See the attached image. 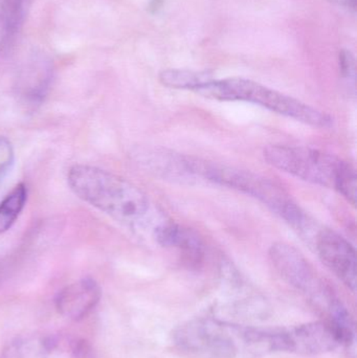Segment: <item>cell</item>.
I'll use <instances>...</instances> for the list:
<instances>
[{"label":"cell","instance_id":"obj_11","mask_svg":"<svg viewBox=\"0 0 357 358\" xmlns=\"http://www.w3.org/2000/svg\"><path fill=\"white\" fill-rule=\"evenodd\" d=\"M29 0H0V56L10 50L22 27Z\"/></svg>","mask_w":357,"mask_h":358},{"label":"cell","instance_id":"obj_4","mask_svg":"<svg viewBox=\"0 0 357 358\" xmlns=\"http://www.w3.org/2000/svg\"><path fill=\"white\" fill-rule=\"evenodd\" d=\"M264 159L272 167L295 178L335 189L356 204V169L335 155L309 147L270 145L264 149Z\"/></svg>","mask_w":357,"mask_h":358},{"label":"cell","instance_id":"obj_10","mask_svg":"<svg viewBox=\"0 0 357 358\" xmlns=\"http://www.w3.org/2000/svg\"><path fill=\"white\" fill-rule=\"evenodd\" d=\"M155 241L163 248L178 250L190 266H198L205 258V244L192 229L161 221L152 231Z\"/></svg>","mask_w":357,"mask_h":358},{"label":"cell","instance_id":"obj_13","mask_svg":"<svg viewBox=\"0 0 357 358\" xmlns=\"http://www.w3.org/2000/svg\"><path fill=\"white\" fill-rule=\"evenodd\" d=\"M27 199V185L19 183L0 202V234L6 233L13 227L22 212Z\"/></svg>","mask_w":357,"mask_h":358},{"label":"cell","instance_id":"obj_8","mask_svg":"<svg viewBox=\"0 0 357 358\" xmlns=\"http://www.w3.org/2000/svg\"><path fill=\"white\" fill-rule=\"evenodd\" d=\"M314 248L325 266L350 290L356 288V252L349 241L333 229H321L314 238Z\"/></svg>","mask_w":357,"mask_h":358},{"label":"cell","instance_id":"obj_15","mask_svg":"<svg viewBox=\"0 0 357 358\" xmlns=\"http://www.w3.org/2000/svg\"><path fill=\"white\" fill-rule=\"evenodd\" d=\"M14 162V149L8 138L0 136V180L8 173Z\"/></svg>","mask_w":357,"mask_h":358},{"label":"cell","instance_id":"obj_16","mask_svg":"<svg viewBox=\"0 0 357 358\" xmlns=\"http://www.w3.org/2000/svg\"><path fill=\"white\" fill-rule=\"evenodd\" d=\"M340 64H341V71L344 77H351L354 76V58L351 52L347 50H343L340 55Z\"/></svg>","mask_w":357,"mask_h":358},{"label":"cell","instance_id":"obj_17","mask_svg":"<svg viewBox=\"0 0 357 358\" xmlns=\"http://www.w3.org/2000/svg\"><path fill=\"white\" fill-rule=\"evenodd\" d=\"M0 358H23V342L19 338L10 342L2 351Z\"/></svg>","mask_w":357,"mask_h":358},{"label":"cell","instance_id":"obj_7","mask_svg":"<svg viewBox=\"0 0 357 358\" xmlns=\"http://www.w3.org/2000/svg\"><path fill=\"white\" fill-rule=\"evenodd\" d=\"M341 345L356 352V345L337 326L327 320L287 329H272V352L319 355L331 352Z\"/></svg>","mask_w":357,"mask_h":358},{"label":"cell","instance_id":"obj_2","mask_svg":"<svg viewBox=\"0 0 357 358\" xmlns=\"http://www.w3.org/2000/svg\"><path fill=\"white\" fill-rule=\"evenodd\" d=\"M174 344L203 358L257 357L270 353V329L238 325L217 317H196L178 326Z\"/></svg>","mask_w":357,"mask_h":358},{"label":"cell","instance_id":"obj_12","mask_svg":"<svg viewBox=\"0 0 357 358\" xmlns=\"http://www.w3.org/2000/svg\"><path fill=\"white\" fill-rule=\"evenodd\" d=\"M50 81V69L45 63L29 65L19 80L18 94L21 100L29 106L40 104L45 96Z\"/></svg>","mask_w":357,"mask_h":358},{"label":"cell","instance_id":"obj_5","mask_svg":"<svg viewBox=\"0 0 357 358\" xmlns=\"http://www.w3.org/2000/svg\"><path fill=\"white\" fill-rule=\"evenodd\" d=\"M195 92L212 100L254 103L272 113L291 117L312 127L328 128L333 123V117L328 113L309 106L293 96L242 78L211 80Z\"/></svg>","mask_w":357,"mask_h":358},{"label":"cell","instance_id":"obj_3","mask_svg":"<svg viewBox=\"0 0 357 358\" xmlns=\"http://www.w3.org/2000/svg\"><path fill=\"white\" fill-rule=\"evenodd\" d=\"M184 164L189 178H203L256 198L300 233L309 225V219L291 195L270 179L247 170L193 157H184Z\"/></svg>","mask_w":357,"mask_h":358},{"label":"cell","instance_id":"obj_1","mask_svg":"<svg viewBox=\"0 0 357 358\" xmlns=\"http://www.w3.org/2000/svg\"><path fill=\"white\" fill-rule=\"evenodd\" d=\"M71 191L83 201L133 229H153L154 210L146 194L111 172L92 166L75 165L67 176Z\"/></svg>","mask_w":357,"mask_h":358},{"label":"cell","instance_id":"obj_9","mask_svg":"<svg viewBox=\"0 0 357 358\" xmlns=\"http://www.w3.org/2000/svg\"><path fill=\"white\" fill-rule=\"evenodd\" d=\"M101 296L100 285L92 278H85L61 289L54 299V306L62 317L81 321L94 310Z\"/></svg>","mask_w":357,"mask_h":358},{"label":"cell","instance_id":"obj_18","mask_svg":"<svg viewBox=\"0 0 357 358\" xmlns=\"http://www.w3.org/2000/svg\"><path fill=\"white\" fill-rule=\"evenodd\" d=\"M71 350L77 358H87L90 353L89 346L85 341H77L73 343Z\"/></svg>","mask_w":357,"mask_h":358},{"label":"cell","instance_id":"obj_14","mask_svg":"<svg viewBox=\"0 0 357 358\" xmlns=\"http://www.w3.org/2000/svg\"><path fill=\"white\" fill-rule=\"evenodd\" d=\"M211 80L213 79L207 73L184 69H166L159 75V81L163 85L176 90H190L193 92Z\"/></svg>","mask_w":357,"mask_h":358},{"label":"cell","instance_id":"obj_19","mask_svg":"<svg viewBox=\"0 0 357 358\" xmlns=\"http://www.w3.org/2000/svg\"><path fill=\"white\" fill-rule=\"evenodd\" d=\"M330 1L335 2L339 6H345V8H356V0H330Z\"/></svg>","mask_w":357,"mask_h":358},{"label":"cell","instance_id":"obj_6","mask_svg":"<svg viewBox=\"0 0 357 358\" xmlns=\"http://www.w3.org/2000/svg\"><path fill=\"white\" fill-rule=\"evenodd\" d=\"M268 256L285 282L308 296L325 313L329 310L337 298L299 250L289 244L277 242L270 248Z\"/></svg>","mask_w":357,"mask_h":358}]
</instances>
